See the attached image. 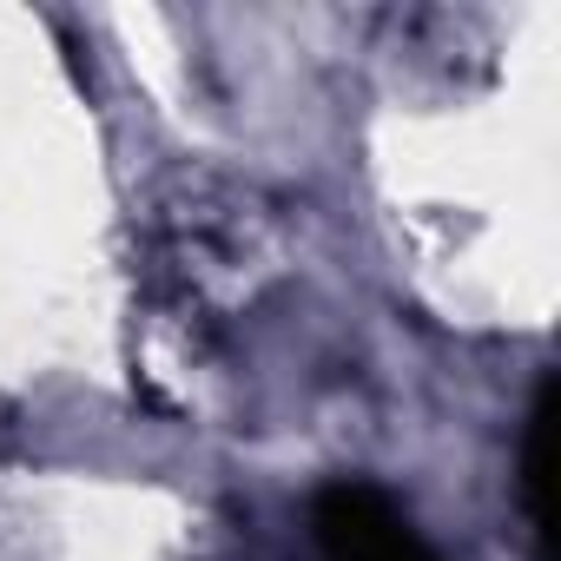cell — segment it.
<instances>
[{
	"mask_svg": "<svg viewBox=\"0 0 561 561\" xmlns=\"http://www.w3.org/2000/svg\"><path fill=\"white\" fill-rule=\"evenodd\" d=\"M548 482H554V383L535 390V410H528V430H522V515L535 528V554L548 561V541H554V515H548Z\"/></svg>",
	"mask_w": 561,
	"mask_h": 561,
	"instance_id": "7a4b0ae2",
	"label": "cell"
},
{
	"mask_svg": "<svg viewBox=\"0 0 561 561\" xmlns=\"http://www.w3.org/2000/svg\"><path fill=\"white\" fill-rule=\"evenodd\" d=\"M311 541L324 548V561H443L377 482H351V476L318 489Z\"/></svg>",
	"mask_w": 561,
	"mask_h": 561,
	"instance_id": "6da1fadb",
	"label": "cell"
}]
</instances>
